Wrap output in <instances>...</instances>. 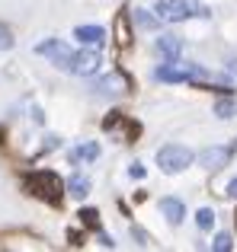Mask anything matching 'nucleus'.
I'll list each match as a JSON object with an SVG mask.
<instances>
[{
	"mask_svg": "<svg viewBox=\"0 0 237 252\" xmlns=\"http://www.w3.org/2000/svg\"><path fill=\"white\" fill-rule=\"evenodd\" d=\"M228 157H231V147H208V150H202L196 160H199L205 169H221L228 163Z\"/></svg>",
	"mask_w": 237,
	"mask_h": 252,
	"instance_id": "9d476101",
	"label": "nucleus"
},
{
	"mask_svg": "<svg viewBox=\"0 0 237 252\" xmlns=\"http://www.w3.org/2000/svg\"><path fill=\"white\" fill-rule=\"evenodd\" d=\"M157 208H160V214L167 217V223H170V227H180V223L186 220V204H183L180 198H173V195L160 198V204H157Z\"/></svg>",
	"mask_w": 237,
	"mask_h": 252,
	"instance_id": "6e6552de",
	"label": "nucleus"
},
{
	"mask_svg": "<svg viewBox=\"0 0 237 252\" xmlns=\"http://www.w3.org/2000/svg\"><path fill=\"white\" fill-rule=\"evenodd\" d=\"M234 112H237L234 99H218V102H215V115H218V118H231Z\"/></svg>",
	"mask_w": 237,
	"mask_h": 252,
	"instance_id": "dca6fc26",
	"label": "nucleus"
},
{
	"mask_svg": "<svg viewBox=\"0 0 237 252\" xmlns=\"http://www.w3.org/2000/svg\"><path fill=\"white\" fill-rule=\"evenodd\" d=\"M100 64H103L100 51H96V48H83V51H74L68 74H74V77H93L96 70H100Z\"/></svg>",
	"mask_w": 237,
	"mask_h": 252,
	"instance_id": "423d86ee",
	"label": "nucleus"
},
{
	"mask_svg": "<svg viewBox=\"0 0 237 252\" xmlns=\"http://www.w3.org/2000/svg\"><path fill=\"white\" fill-rule=\"evenodd\" d=\"M36 55L48 58L58 70H68L71 67V58H74V48H71L68 42H61V38H45V42L36 45Z\"/></svg>",
	"mask_w": 237,
	"mask_h": 252,
	"instance_id": "39448f33",
	"label": "nucleus"
},
{
	"mask_svg": "<svg viewBox=\"0 0 237 252\" xmlns=\"http://www.w3.org/2000/svg\"><path fill=\"white\" fill-rule=\"evenodd\" d=\"M154 160H157V166H160V172L180 176L183 169H189L196 163V154L189 147H183V144H163V147H157Z\"/></svg>",
	"mask_w": 237,
	"mask_h": 252,
	"instance_id": "7ed1b4c3",
	"label": "nucleus"
},
{
	"mask_svg": "<svg viewBox=\"0 0 237 252\" xmlns=\"http://www.w3.org/2000/svg\"><path fill=\"white\" fill-rule=\"evenodd\" d=\"M135 23L141 26V29H157V23H160V19H157L154 10H135Z\"/></svg>",
	"mask_w": 237,
	"mask_h": 252,
	"instance_id": "4468645a",
	"label": "nucleus"
},
{
	"mask_svg": "<svg viewBox=\"0 0 237 252\" xmlns=\"http://www.w3.org/2000/svg\"><path fill=\"white\" fill-rule=\"evenodd\" d=\"M228 198H237V176L228 182Z\"/></svg>",
	"mask_w": 237,
	"mask_h": 252,
	"instance_id": "5701e85b",
	"label": "nucleus"
},
{
	"mask_svg": "<svg viewBox=\"0 0 237 252\" xmlns=\"http://www.w3.org/2000/svg\"><path fill=\"white\" fill-rule=\"evenodd\" d=\"M74 38L80 45H87V48H100V45L106 42V29H103V26H77Z\"/></svg>",
	"mask_w": 237,
	"mask_h": 252,
	"instance_id": "1a4fd4ad",
	"label": "nucleus"
},
{
	"mask_svg": "<svg viewBox=\"0 0 237 252\" xmlns=\"http://www.w3.org/2000/svg\"><path fill=\"white\" fill-rule=\"evenodd\" d=\"M199 77H208V70L199 64H180V61H167L163 67L154 70V80L160 83H193Z\"/></svg>",
	"mask_w": 237,
	"mask_h": 252,
	"instance_id": "20e7f679",
	"label": "nucleus"
},
{
	"mask_svg": "<svg viewBox=\"0 0 237 252\" xmlns=\"http://www.w3.org/2000/svg\"><path fill=\"white\" fill-rule=\"evenodd\" d=\"M13 45H16V38H13V29L6 23H0V51H10Z\"/></svg>",
	"mask_w": 237,
	"mask_h": 252,
	"instance_id": "a211bd4d",
	"label": "nucleus"
},
{
	"mask_svg": "<svg viewBox=\"0 0 237 252\" xmlns=\"http://www.w3.org/2000/svg\"><path fill=\"white\" fill-rule=\"evenodd\" d=\"M64 189H68V195H71V198H77V201H83V198L90 195V179L77 172V176H71L68 182H64Z\"/></svg>",
	"mask_w": 237,
	"mask_h": 252,
	"instance_id": "f8f14e48",
	"label": "nucleus"
},
{
	"mask_svg": "<svg viewBox=\"0 0 237 252\" xmlns=\"http://www.w3.org/2000/svg\"><path fill=\"white\" fill-rule=\"evenodd\" d=\"M131 236L138 240V246H148V233H144L141 227H131Z\"/></svg>",
	"mask_w": 237,
	"mask_h": 252,
	"instance_id": "aec40b11",
	"label": "nucleus"
},
{
	"mask_svg": "<svg viewBox=\"0 0 237 252\" xmlns=\"http://www.w3.org/2000/svg\"><path fill=\"white\" fill-rule=\"evenodd\" d=\"M154 48L160 51L163 61H180V55H183V38L173 35V32H163V35H157Z\"/></svg>",
	"mask_w": 237,
	"mask_h": 252,
	"instance_id": "0eeeda50",
	"label": "nucleus"
},
{
	"mask_svg": "<svg viewBox=\"0 0 237 252\" xmlns=\"http://www.w3.org/2000/svg\"><path fill=\"white\" fill-rule=\"evenodd\" d=\"M154 13L160 23H186V19H212V10H208L202 0H157Z\"/></svg>",
	"mask_w": 237,
	"mask_h": 252,
	"instance_id": "f257e3e1",
	"label": "nucleus"
},
{
	"mask_svg": "<svg viewBox=\"0 0 237 252\" xmlns=\"http://www.w3.org/2000/svg\"><path fill=\"white\" fill-rule=\"evenodd\" d=\"M23 185H26L29 195L42 198V201H48V204H58V201H61V191H64V182L55 176V172H48V169L29 172V176L23 179Z\"/></svg>",
	"mask_w": 237,
	"mask_h": 252,
	"instance_id": "f03ea898",
	"label": "nucleus"
},
{
	"mask_svg": "<svg viewBox=\"0 0 237 252\" xmlns=\"http://www.w3.org/2000/svg\"><path fill=\"white\" fill-rule=\"evenodd\" d=\"M212 249H215V252H231V249H234L231 233H218V236L212 240Z\"/></svg>",
	"mask_w": 237,
	"mask_h": 252,
	"instance_id": "6ab92c4d",
	"label": "nucleus"
},
{
	"mask_svg": "<svg viewBox=\"0 0 237 252\" xmlns=\"http://www.w3.org/2000/svg\"><path fill=\"white\" fill-rule=\"evenodd\" d=\"M196 227L199 230H212L215 227V211L212 208H199L196 211Z\"/></svg>",
	"mask_w": 237,
	"mask_h": 252,
	"instance_id": "2eb2a0df",
	"label": "nucleus"
},
{
	"mask_svg": "<svg viewBox=\"0 0 237 252\" xmlns=\"http://www.w3.org/2000/svg\"><path fill=\"white\" fill-rule=\"evenodd\" d=\"M96 157H100V144L96 141H87V144H80V147H74L71 150V160H87V163H93Z\"/></svg>",
	"mask_w": 237,
	"mask_h": 252,
	"instance_id": "ddd939ff",
	"label": "nucleus"
},
{
	"mask_svg": "<svg viewBox=\"0 0 237 252\" xmlns=\"http://www.w3.org/2000/svg\"><path fill=\"white\" fill-rule=\"evenodd\" d=\"M77 217H80V220L87 223V227L100 230V211H96V208H80V214H77Z\"/></svg>",
	"mask_w": 237,
	"mask_h": 252,
	"instance_id": "f3484780",
	"label": "nucleus"
},
{
	"mask_svg": "<svg viewBox=\"0 0 237 252\" xmlns=\"http://www.w3.org/2000/svg\"><path fill=\"white\" fill-rule=\"evenodd\" d=\"M100 246H106V249H116V240H113V236H106V233H100Z\"/></svg>",
	"mask_w": 237,
	"mask_h": 252,
	"instance_id": "4be33fe9",
	"label": "nucleus"
},
{
	"mask_svg": "<svg viewBox=\"0 0 237 252\" xmlns=\"http://www.w3.org/2000/svg\"><path fill=\"white\" fill-rule=\"evenodd\" d=\"M128 176L131 179H144V166H141V163H131V166H128Z\"/></svg>",
	"mask_w": 237,
	"mask_h": 252,
	"instance_id": "412c9836",
	"label": "nucleus"
},
{
	"mask_svg": "<svg viewBox=\"0 0 237 252\" xmlns=\"http://www.w3.org/2000/svg\"><path fill=\"white\" fill-rule=\"evenodd\" d=\"M93 93H96V96H122L125 83L118 80L116 74H109V77H100V80L93 83Z\"/></svg>",
	"mask_w": 237,
	"mask_h": 252,
	"instance_id": "9b49d317",
	"label": "nucleus"
}]
</instances>
